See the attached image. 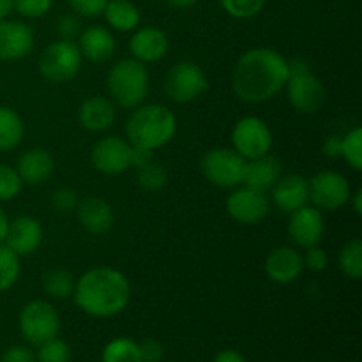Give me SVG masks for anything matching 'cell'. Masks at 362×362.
Returning <instances> with one entry per match:
<instances>
[{
	"label": "cell",
	"instance_id": "1",
	"mask_svg": "<svg viewBox=\"0 0 362 362\" xmlns=\"http://www.w3.org/2000/svg\"><path fill=\"white\" fill-rule=\"evenodd\" d=\"M290 78L288 60L271 48H253L235 64L232 88L246 103H264L274 98Z\"/></svg>",
	"mask_w": 362,
	"mask_h": 362
},
{
	"label": "cell",
	"instance_id": "2",
	"mask_svg": "<svg viewBox=\"0 0 362 362\" xmlns=\"http://www.w3.org/2000/svg\"><path fill=\"white\" fill-rule=\"evenodd\" d=\"M131 286L126 276L113 267H94L74 285L73 299L90 317L106 318L126 310Z\"/></svg>",
	"mask_w": 362,
	"mask_h": 362
},
{
	"label": "cell",
	"instance_id": "3",
	"mask_svg": "<svg viewBox=\"0 0 362 362\" xmlns=\"http://www.w3.org/2000/svg\"><path fill=\"white\" fill-rule=\"evenodd\" d=\"M177 131V119L170 108L163 105L136 106L127 119L126 133L129 144L156 151L165 147Z\"/></svg>",
	"mask_w": 362,
	"mask_h": 362
},
{
	"label": "cell",
	"instance_id": "4",
	"mask_svg": "<svg viewBox=\"0 0 362 362\" xmlns=\"http://www.w3.org/2000/svg\"><path fill=\"white\" fill-rule=\"evenodd\" d=\"M106 87L113 101L122 108H136L148 92V73L144 62L122 59L115 62L106 78Z\"/></svg>",
	"mask_w": 362,
	"mask_h": 362
},
{
	"label": "cell",
	"instance_id": "5",
	"mask_svg": "<svg viewBox=\"0 0 362 362\" xmlns=\"http://www.w3.org/2000/svg\"><path fill=\"white\" fill-rule=\"evenodd\" d=\"M23 338L32 345H42L48 339L57 338L60 331V317L48 300L35 299L25 304L18 317Z\"/></svg>",
	"mask_w": 362,
	"mask_h": 362
},
{
	"label": "cell",
	"instance_id": "6",
	"mask_svg": "<svg viewBox=\"0 0 362 362\" xmlns=\"http://www.w3.org/2000/svg\"><path fill=\"white\" fill-rule=\"evenodd\" d=\"M81 67V52L74 41L59 39L42 49L39 57V71L53 83H62L78 74Z\"/></svg>",
	"mask_w": 362,
	"mask_h": 362
},
{
	"label": "cell",
	"instance_id": "7",
	"mask_svg": "<svg viewBox=\"0 0 362 362\" xmlns=\"http://www.w3.org/2000/svg\"><path fill=\"white\" fill-rule=\"evenodd\" d=\"M165 94L175 103H189L209 88L207 76L198 64L184 60L173 64L163 80Z\"/></svg>",
	"mask_w": 362,
	"mask_h": 362
},
{
	"label": "cell",
	"instance_id": "8",
	"mask_svg": "<svg viewBox=\"0 0 362 362\" xmlns=\"http://www.w3.org/2000/svg\"><path fill=\"white\" fill-rule=\"evenodd\" d=\"M246 159L233 148H212L200 159V172L218 187H235L243 184Z\"/></svg>",
	"mask_w": 362,
	"mask_h": 362
},
{
	"label": "cell",
	"instance_id": "9",
	"mask_svg": "<svg viewBox=\"0 0 362 362\" xmlns=\"http://www.w3.org/2000/svg\"><path fill=\"white\" fill-rule=\"evenodd\" d=\"M310 187V200L322 211H336L350 200V182L345 175L334 170L318 172L308 180Z\"/></svg>",
	"mask_w": 362,
	"mask_h": 362
},
{
	"label": "cell",
	"instance_id": "10",
	"mask_svg": "<svg viewBox=\"0 0 362 362\" xmlns=\"http://www.w3.org/2000/svg\"><path fill=\"white\" fill-rule=\"evenodd\" d=\"M233 151L244 159H255L269 154L272 147V133L260 117H244L232 131Z\"/></svg>",
	"mask_w": 362,
	"mask_h": 362
},
{
	"label": "cell",
	"instance_id": "11",
	"mask_svg": "<svg viewBox=\"0 0 362 362\" xmlns=\"http://www.w3.org/2000/svg\"><path fill=\"white\" fill-rule=\"evenodd\" d=\"M90 161L105 175H119L133 166V145L119 136L101 138L90 151Z\"/></svg>",
	"mask_w": 362,
	"mask_h": 362
},
{
	"label": "cell",
	"instance_id": "12",
	"mask_svg": "<svg viewBox=\"0 0 362 362\" xmlns=\"http://www.w3.org/2000/svg\"><path fill=\"white\" fill-rule=\"evenodd\" d=\"M271 211V200L264 191L253 187H239L226 198V212L240 225H257Z\"/></svg>",
	"mask_w": 362,
	"mask_h": 362
},
{
	"label": "cell",
	"instance_id": "13",
	"mask_svg": "<svg viewBox=\"0 0 362 362\" xmlns=\"http://www.w3.org/2000/svg\"><path fill=\"white\" fill-rule=\"evenodd\" d=\"M285 87L290 105L300 113L318 112L324 106L325 98H327L325 85L311 71L303 74H292L286 80Z\"/></svg>",
	"mask_w": 362,
	"mask_h": 362
},
{
	"label": "cell",
	"instance_id": "14",
	"mask_svg": "<svg viewBox=\"0 0 362 362\" xmlns=\"http://www.w3.org/2000/svg\"><path fill=\"white\" fill-rule=\"evenodd\" d=\"M324 230L325 223L320 209L304 205V207L290 212L288 237L296 246L303 247V250L317 246L324 235Z\"/></svg>",
	"mask_w": 362,
	"mask_h": 362
},
{
	"label": "cell",
	"instance_id": "15",
	"mask_svg": "<svg viewBox=\"0 0 362 362\" xmlns=\"http://www.w3.org/2000/svg\"><path fill=\"white\" fill-rule=\"evenodd\" d=\"M34 48V32L23 21L0 20V60H18Z\"/></svg>",
	"mask_w": 362,
	"mask_h": 362
},
{
	"label": "cell",
	"instance_id": "16",
	"mask_svg": "<svg viewBox=\"0 0 362 362\" xmlns=\"http://www.w3.org/2000/svg\"><path fill=\"white\" fill-rule=\"evenodd\" d=\"M265 274L279 285L293 283L304 269V258L296 247L279 246L274 247L265 258Z\"/></svg>",
	"mask_w": 362,
	"mask_h": 362
},
{
	"label": "cell",
	"instance_id": "17",
	"mask_svg": "<svg viewBox=\"0 0 362 362\" xmlns=\"http://www.w3.org/2000/svg\"><path fill=\"white\" fill-rule=\"evenodd\" d=\"M6 246L11 247L18 257L32 255L42 243L41 223L30 216H18L9 221V230L6 235Z\"/></svg>",
	"mask_w": 362,
	"mask_h": 362
},
{
	"label": "cell",
	"instance_id": "18",
	"mask_svg": "<svg viewBox=\"0 0 362 362\" xmlns=\"http://www.w3.org/2000/svg\"><path fill=\"white\" fill-rule=\"evenodd\" d=\"M272 202L281 209L283 212H293L304 207L310 202V187L308 180L299 173L281 175L278 182L272 186Z\"/></svg>",
	"mask_w": 362,
	"mask_h": 362
},
{
	"label": "cell",
	"instance_id": "19",
	"mask_svg": "<svg viewBox=\"0 0 362 362\" xmlns=\"http://www.w3.org/2000/svg\"><path fill=\"white\" fill-rule=\"evenodd\" d=\"M53 170H55V159L46 148H28L18 158L16 172L20 173L21 182L28 186L46 182L52 177Z\"/></svg>",
	"mask_w": 362,
	"mask_h": 362
},
{
	"label": "cell",
	"instance_id": "20",
	"mask_svg": "<svg viewBox=\"0 0 362 362\" xmlns=\"http://www.w3.org/2000/svg\"><path fill=\"white\" fill-rule=\"evenodd\" d=\"M76 216L80 225L87 232L101 235L106 233L115 223V214H113L112 205L99 197H87L78 202Z\"/></svg>",
	"mask_w": 362,
	"mask_h": 362
},
{
	"label": "cell",
	"instance_id": "21",
	"mask_svg": "<svg viewBox=\"0 0 362 362\" xmlns=\"http://www.w3.org/2000/svg\"><path fill=\"white\" fill-rule=\"evenodd\" d=\"M168 37L158 27L138 28L129 39V52L140 62L161 60L168 52Z\"/></svg>",
	"mask_w": 362,
	"mask_h": 362
},
{
	"label": "cell",
	"instance_id": "22",
	"mask_svg": "<svg viewBox=\"0 0 362 362\" xmlns=\"http://www.w3.org/2000/svg\"><path fill=\"white\" fill-rule=\"evenodd\" d=\"M279 177H281V161L274 156L265 154L260 158L247 159L246 166H244L243 184L267 193L278 182Z\"/></svg>",
	"mask_w": 362,
	"mask_h": 362
},
{
	"label": "cell",
	"instance_id": "23",
	"mask_svg": "<svg viewBox=\"0 0 362 362\" xmlns=\"http://www.w3.org/2000/svg\"><path fill=\"white\" fill-rule=\"evenodd\" d=\"M78 48H80L81 57L90 62L101 64L106 62L115 52V37L103 25H90L81 30Z\"/></svg>",
	"mask_w": 362,
	"mask_h": 362
},
{
	"label": "cell",
	"instance_id": "24",
	"mask_svg": "<svg viewBox=\"0 0 362 362\" xmlns=\"http://www.w3.org/2000/svg\"><path fill=\"white\" fill-rule=\"evenodd\" d=\"M78 119H80L81 126L92 133L106 131L115 122V106L103 95H92L81 103Z\"/></svg>",
	"mask_w": 362,
	"mask_h": 362
},
{
	"label": "cell",
	"instance_id": "25",
	"mask_svg": "<svg viewBox=\"0 0 362 362\" xmlns=\"http://www.w3.org/2000/svg\"><path fill=\"white\" fill-rule=\"evenodd\" d=\"M103 14L110 27L120 32L134 30L140 23V9L131 0H108Z\"/></svg>",
	"mask_w": 362,
	"mask_h": 362
},
{
	"label": "cell",
	"instance_id": "26",
	"mask_svg": "<svg viewBox=\"0 0 362 362\" xmlns=\"http://www.w3.org/2000/svg\"><path fill=\"white\" fill-rule=\"evenodd\" d=\"M25 124L20 113L9 106H0V151H11L23 140Z\"/></svg>",
	"mask_w": 362,
	"mask_h": 362
},
{
	"label": "cell",
	"instance_id": "27",
	"mask_svg": "<svg viewBox=\"0 0 362 362\" xmlns=\"http://www.w3.org/2000/svg\"><path fill=\"white\" fill-rule=\"evenodd\" d=\"M74 285H76V279L67 269H48L42 276V290L52 299L62 300L67 299V297H73Z\"/></svg>",
	"mask_w": 362,
	"mask_h": 362
},
{
	"label": "cell",
	"instance_id": "28",
	"mask_svg": "<svg viewBox=\"0 0 362 362\" xmlns=\"http://www.w3.org/2000/svg\"><path fill=\"white\" fill-rule=\"evenodd\" d=\"M103 362H141L140 346L129 338H115L103 350Z\"/></svg>",
	"mask_w": 362,
	"mask_h": 362
},
{
	"label": "cell",
	"instance_id": "29",
	"mask_svg": "<svg viewBox=\"0 0 362 362\" xmlns=\"http://www.w3.org/2000/svg\"><path fill=\"white\" fill-rule=\"evenodd\" d=\"M136 182L141 189L148 191V193H158L168 182V173L163 168L161 163L152 159L147 165L136 168Z\"/></svg>",
	"mask_w": 362,
	"mask_h": 362
},
{
	"label": "cell",
	"instance_id": "30",
	"mask_svg": "<svg viewBox=\"0 0 362 362\" xmlns=\"http://www.w3.org/2000/svg\"><path fill=\"white\" fill-rule=\"evenodd\" d=\"M339 269L350 279H359L362 276V243L361 239H350L339 250Z\"/></svg>",
	"mask_w": 362,
	"mask_h": 362
},
{
	"label": "cell",
	"instance_id": "31",
	"mask_svg": "<svg viewBox=\"0 0 362 362\" xmlns=\"http://www.w3.org/2000/svg\"><path fill=\"white\" fill-rule=\"evenodd\" d=\"M20 271V257L0 243V292H6L18 281Z\"/></svg>",
	"mask_w": 362,
	"mask_h": 362
},
{
	"label": "cell",
	"instance_id": "32",
	"mask_svg": "<svg viewBox=\"0 0 362 362\" xmlns=\"http://www.w3.org/2000/svg\"><path fill=\"white\" fill-rule=\"evenodd\" d=\"M341 158L357 172L362 170V129L359 126L341 138Z\"/></svg>",
	"mask_w": 362,
	"mask_h": 362
},
{
	"label": "cell",
	"instance_id": "33",
	"mask_svg": "<svg viewBox=\"0 0 362 362\" xmlns=\"http://www.w3.org/2000/svg\"><path fill=\"white\" fill-rule=\"evenodd\" d=\"M219 2L230 16L246 20V18L257 16L264 9L267 0H219Z\"/></svg>",
	"mask_w": 362,
	"mask_h": 362
},
{
	"label": "cell",
	"instance_id": "34",
	"mask_svg": "<svg viewBox=\"0 0 362 362\" xmlns=\"http://www.w3.org/2000/svg\"><path fill=\"white\" fill-rule=\"evenodd\" d=\"M21 186L23 182H21L16 168L9 165H0V200L7 202L16 198L20 194Z\"/></svg>",
	"mask_w": 362,
	"mask_h": 362
},
{
	"label": "cell",
	"instance_id": "35",
	"mask_svg": "<svg viewBox=\"0 0 362 362\" xmlns=\"http://www.w3.org/2000/svg\"><path fill=\"white\" fill-rule=\"evenodd\" d=\"M71 350L66 341L53 338L39 345L37 362H69Z\"/></svg>",
	"mask_w": 362,
	"mask_h": 362
},
{
	"label": "cell",
	"instance_id": "36",
	"mask_svg": "<svg viewBox=\"0 0 362 362\" xmlns=\"http://www.w3.org/2000/svg\"><path fill=\"white\" fill-rule=\"evenodd\" d=\"M53 0H13V9L25 18H41L52 9Z\"/></svg>",
	"mask_w": 362,
	"mask_h": 362
},
{
	"label": "cell",
	"instance_id": "37",
	"mask_svg": "<svg viewBox=\"0 0 362 362\" xmlns=\"http://www.w3.org/2000/svg\"><path fill=\"white\" fill-rule=\"evenodd\" d=\"M78 193L71 187H59L52 194V205L57 212H73L78 207Z\"/></svg>",
	"mask_w": 362,
	"mask_h": 362
},
{
	"label": "cell",
	"instance_id": "38",
	"mask_svg": "<svg viewBox=\"0 0 362 362\" xmlns=\"http://www.w3.org/2000/svg\"><path fill=\"white\" fill-rule=\"evenodd\" d=\"M57 34L60 35V39H66V41L76 39L81 34L80 20L74 14H62L57 20Z\"/></svg>",
	"mask_w": 362,
	"mask_h": 362
},
{
	"label": "cell",
	"instance_id": "39",
	"mask_svg": "<svg viewBox=\"0 0 362 362\" xmlns=\"http://www.w3.org/2000/svg\"><path fill=\"white\" fill-rule=\"evenodd\" d=\"M67 4L80 16L92 18L103 14L108 0H67Z\"/></svg>",
	"mask_w": 362,
	"mask_h": 362
},
{
	"label": "cell",
	"instance_id": "40",
	"mask_svg": "<svg viewBox=\"0 0 362 362\" xmlns=\"http://www.w3.org/2000/svg\"><path fill=\"white\" fill-rule=\"evenodd\" d=\"M304 258V265H306L310 271L315 272H322L327 269L329 265V257H327V251L324 247H318L317 246H311L306 250V257Z\"/></svg>",
	"mask_w": 362,
	"mask_h": 362
},
{
	"label": "cell",
	"instance_id": "41",
	"mask_svg": "<svg viewBox=\"0 0 362 362\" xmlns=\"http://www.w3.org/2000/svg\"><path fill=\"white\" fill-rule=\"evenodd\" d=\"M138 346H140L141 362H159L163 359L165 349H163V345L158 339L147 338L141 343H138Z\"/></svg>",
	"mask_w": 362,
	"mask_h": 362
},
{
	"label": "cell",
	"instance_id": "42",
	"mask_svg": "<svg viewBox=\"0 0 362 362\" xmlns=\"http://www.w3.org/2000/svg\"><path fill=\"white\" fill-rule=\"evenodd\" d=\"M0 362H35V354L27 346H11L2 354Z\"/></svg>",
	"mask_w": 362,
	"mask_h": 362
},
{
	"label": "cell",
	"instance_id": "43",
	"mask_svg": "<svg viewBox=\"0 0 362 362\" xmlns=\"http://www.w3.org/2000/svg\"><path fill=\"white\" fill-rule=\"evenodd\" d=\"M324 154L331 159L341 158V136H338V134H331V136L325 138Z\"/></svg>",
	"mask_w": 362,
	"mask_h": 362
},
{
	"label": "cell",
	"instance_id": "44",
	"mask_svg": "<svg viewBox=\"0 0 362 362\" xmlns=\"http://www.w3.org/2000/svg\"><path fill=\"white\" fill-rule=\"evenodd\" d=\"M152 152L154 151H148V148L144 147H134L133 145V166H131V168H140V166L152 161V159H154V154H152Z\"/></svg>",
	"mask_w": 362,
	"mask_h": 362
},
{
	"label": "cell",
	"instance_id": "45",
	"mask_svg": "<svg viewBox=\"0 0 362 362\" xmlns=\"http://www.w3.org/2000/svg\"><path fill=\"white\" fill-rule=\"evenodd\" d=\"M214 362H246V359L237 350H223L214 357Z\"/></svg>",
	"mask_w": 362,
	"mask_h": 362
},
{
	"label": "cell",
	"instance_id": "46",
	"mask_svg": "<svg viewBox=\"0 0 362 362\" xmlns=\"http://www.w3.org/2000/svg\"><path fill=\"white\" fill-rule=\"evenodd\" d=\"M288 71H290V76L292 74H303V73H310V66L304 59L297 57V59H292L288 62Z\"/></svg>",
	"mask_w": 362,
	"mask_h": 362
},
{
	"label": "cell",
	"instance_id": "47",
	"mask_svg": "<svg viewBox=\"0 0 362 362\" xmlns=\"http://www.w3.org/2000/svg\"><path fill=\"white\" fill-rule=\"evenodd\" d=\"M7 230H9V218H7L6 212L0 209V243H4V240H6Z\"/></svg>",
	"mask_w": 362,
	"mask_h": 362
},
{
	"label": "cell",
	"instance_id": "48",
	"mask_svg": "<svg viewBox=\"0 0 362 362\" xmlns=\"http://www.w3.org/2000/svg\"><path fill=\"white\" fill-rule=\"evenodd\" d=\"M352 197V207L357 216H362V189H357L356 193L350 194Z\"/></svg>",
	"mask_w": 362,
	"mask_h": 362
},
{
	"label": "cell",
	"instance_id": "49",
	"mask_svg": "<svg viewBox=\"0 0 362 362\" xmlns=\"http://www.w3.org/2000/svg\"><path fill=\"white\" fill-rule=\"evenodd\" d=\"M166 2H168L172 7H175V9H186V7L194 6L198 0H166Z\"/></svg>",
	"mask_w": 362,
	"mask_h": 362
},
{
	"label": "cell",
	"instance_id": "50",
	"mask_svg": "<svg viewBox=\"0 0 362 362\" xmlns=\"http://www.w3.org/2000/svg\"><path fill=\"white\" fill-rule=\"evenodd\" d=\"M13 11V0H0V20Z\"/></svg>",
	"mask_w": 362,
	"mask_h": 362
},
{
	"label": "cell",
	"instance_id": "51",
	"mask_svg": "<svg viewBox=\"0 0 362 362\" xmlns=\"http://www.w3.org/2000/svg\"><path fill=\"white\" fill-rule=\"evenodd\" d=\"M152 2H159V0H152Z\"/></svg>",
	"mask_w": 362,
	"mask_h": 362
}]
</instances>
